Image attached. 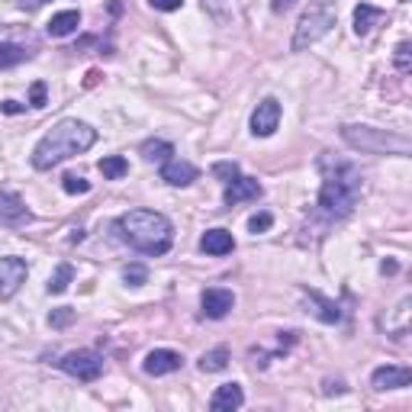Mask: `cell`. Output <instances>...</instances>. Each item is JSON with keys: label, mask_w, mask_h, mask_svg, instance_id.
Returning a JSON list of instances; mask_svg holds the SVG:
<instances>
[{"label": "cell", "mask_w": 412, "mask_h": 412, "mask_svg": "<svg viewBox=\"0 0 412 412\" xmlns=\"http://www.w3.org/2000/svg\"><path fill=\"white\" fill-rule=\"evenodd\" d=\"M116 232L129 248L142 251L149 258L168 255L171 245H174V226L168 216L155 210H129L116 219Z\"/></svg>", "instance_id": "6da1fadb"}, {"label": "cell", "mask_w": 412, "mask_h": 412, "mask_svg": "<svg viewBox=\"0 0 412 412\" xmlns=\"http://www.w3.org/2000/svg\"><path fill=\"white\" fill-rule=\"evenodd\" d=\"M94 142H97L94 126H88V122H81V120H61L58 126H52L39 142H36L33 168L48 171V168H55V164L68 162V158L88 152Z\"/></svg>", "instance_id": "7a4b0ae2"}, {"label": "cell", "mask_w": 412, "mask_h": 412, "mask_svg": "<svg viewBox=\"0 0 412 412\" xmlns=\"http://www.w3.org/2000/svg\"><path fill=\"white\" fill-rule=\"evenodd\" d=\"M361 196V174L348 162L322 158V190H319V210L329 219H342L354 210Z\"/></svg>", "instance_id": "3957f363"}, {"label": "cell", "mask_w": 412, "mask_h": 412, "mask_svg": "<svg viewBox=\"0 0 412 412\" xmlns=\"http://www.w3.org/2000/svg\"><path fill=\"white\" fill-rule=\"evenodd\" d=\"M342 139L367 155H409L412 152V142L406 135L386 132L377 126H342Z\"/></svg>", "instance_id": "277c9868"}, {"label": "cell", "mask_w": 412, "mask_h": 412, "mask_svg": "<svg viewBox=\"0 0 412 412\" xmlns=\"http://www.w3.org/2000/svg\"><path fill=\"white\" fill-rule=\"evenodd\" d=\"M335 20H338V14H335V7H332L329 0H316L297 23V33H293V52H303V48H310L312 42H319L332 26H335Z\"/></svg>", "instance_id": "5b68a950"}, {"label": "cell", "mask_w": 412, "mask_h": 412, "mask_svg": "<svg viewBox=\"0 0 412 412\" xmlns=\"http://www.w3.org/2000/svg\"><path fill=\"white\" fill-rule=\"evenodd\" d=\"M61 371L68 377L81 380V384H94L103 374V358L97 352H90V348H81V352H71L61 358Z\"/></svg>", "instance_id": "8992f818"}, {"label": "cell", "mask_w": 412, "mask_h": 412, "mask_svg": "<svg viewBox=\"0 0 412 412\" xmlns=\"http://www.w3.org/2000/svg\"><path fill=\"white\" fill-rule=\"evenodd\" d=\"M26 261L23 258H0V300H10L20 293V287L26 284Z\"/></svg>", "instance_id": "52a82bcc"}, {"label": "cell", "mask_w": 412, "mask_h": 412, "mask_svg": "<svg viewBox=\"0 0 412 412\" xmlns=\"http://www.w3.org/2000/svg\"><path fill=\"white\" fill-rule=\"evenodd\" d=\"M278 126H280V103L274 97H264L255 107V113H251V132L268 139V135L278 132Z\"/></svg>", "instance_id": "ba28073f"}, {"label": "cell", "mask_w": 412, "mask_h": 412, "mask_svg": "<svg viewBox=\"0 0 412 412\" xmlns=\"http://www.w3.org/2000/svg\"><path fill=\"white\" fill-rule=\"evenodd\" d=\"M181 364H184L181 352H171V348H155V352L145 354L142 371L149 374V377H164V374L181 371Z\"/></svg>", "instance_id": "9c48e42d"}, {"label": "cell", "mask_w": 412, "mask_h": 412, "mask_svg": "<svg viewBox=\"0 0 412 412\" xmlns=\"http://www.w3.org/2000/svg\"><path fill=\"white\" fill-rule=\"evenodd\" d=\"M371 384H374V390H403V386H409L412 384V371L409 367H393V364H386V367H377V371L371 374Z\"/></svg>", "instance_id": "30bf717a"}, {"label": "cell", "mask_w": 412, "mask_h": 412, "mask_svg": "<svg viewBox=\"0 0 412 412\" xmlns=\"http://www.w3.org/2000/svg\"><path fill=\"white\" fill-rule=\"evenodd\" d=\"M261 194H264V187L255 181V177H242V174H238L232 184H226L223 200H226V206H236V203L258 200V196H261Z\"/></svg>", "instance_id": "8fae6325"}, {"label": "cell", "mask_w": 412, "mask_h": 412, "mask_svg": "<svg viewBox=\"0 0 412 412\" xmlns=\"http://www.w3.org/2000/svg\"><path fill=\"white\" fill-rule=\"evenodd\" d=\"M232 306H236V297H232V290H223V287H210V290L203 293V316L223 319V316H229Z\"/></svg>", "instance_id": "7c38bea8"}, {"label": "cell", "mask_w": 412, "mask_h": 412, "mask_svg": "<svg viewBox=\"0 0 412 412\" xmlns=\"http://www.w3.org/2000/svg\"><path fill=\"white\" fill-rule=\"evenodd\" d=\"M196 174H200V171L190 162H181V158H168V162L162 164V181H168L171 187H187V184L196 181Z\"/></svg>", "instance_id": "4fadbf2b"}, {"label": "cell", "mask_w": 412, "mask_h": 412, "mask_svg": "<svg viewBox=\"0 0 412 412\" xmlns=\"http://www.w3.org/2000/svg\"><path fill=\"white\" fill-rule=\"evenodd\" d=\"M242 403H245L242 386H238V384H223L216 393H213L210 409L213 412H236V409H242Z\"/></svg>", "instance_id": "5bb4252c"}, {"label": "cell", "mask_w": 412, "mask_h": 412, "mask_svg": "<svg viewBox=\"0 0 412 412\" xmlns=\"http://www.w3.org/2000/svg\"><path fill=\"white\" fill-rule=\"evenodd\" d=\"M200 248L206 251V255L223 258L236 248V238H232V232H226V229H206L203 238H200Z\"/></svg>", "instance_id": "9a60e30c"}, {"label": "cell", "mask_w": 412, "mask_h": 412, "mask_svg": "<svg viewBox=\"0 0 412 412\" xmlns=\"http://www.w3.org/2000/svg\"><path fill=\"white\" fill-rule=\"evenodd\" d=\"M81 26V14L78 10H61V14H55L52 20H48V36H55V39H61V36H71L75 29Z\"/></svg>", "instance_id": "2e32d148"}, {"label": "cell", "mask_w": 412, "mask_h": 412, "mask_svg": "<svg viewBox=\"0 0 412 412\" xmlns=\"http://www.w3.org/2000/svg\"><path fill=\"white\" fill-rule=\"evenodd\" d=\"M380 20H384V10L371 7V4H358L354 7V33L358 36H367Z\"/></svg>", "instance_id": "e0dca14e"}, {"label": "cell", "mask_w": 412, "mask_h": 412, "mask_svg": "<svg viewBox=\"0 0 412 412\" xmlns=\"http://www.w3.org/2000/svg\"><path fill=\"white\" fill-rule=\"evenodd\" d=\"M229 367V348H213V352H203L200 358V371L203 374H219Z\"/></svg>", "instance_id": "ac0fdd59"}, {"label": "cell", "mask_w": 412, "mask_h": 412, "mask_svg": "<svg viewBox=\"0 0 412 412\" xmlns=\"http://www.w3.org/2000/svg\"><path fill=\"white\" fill-rule=\"evenodd\" d=\"M174 155V145L164 142V139H149V142H142V158L145 162H168V158Z\"/></svg>", "instance_id": "d6986e66"}, {"label": "cell", "mask_w": 412, "mask_h": 412, "mask_svg": "<svg viewBox=\"0 0 412 412\" xmlns=\"http://www.w3.org/2000/svg\"><path fill=\"white\" fill-rule=\"evenodd\" d=\"M100 174L107 177V181H120V177L129 174V162L122 155H107L100 162Z\"/></svg>", "instance_id": "ffe728a7"}, {"label": "cell", "mask_w": 412, "mask_h": 412, "mask_svg": "<svg viewBox=\"0 0 412 412\" xmlns=\"http://www.w3.org/2000/svg\"><path fill=\"white\" fill-rule=\"evenodd\" d=\"M29 58V52L23 46H14V42H0V71L4 68H14V65H20V61H26Z\"/></svg>", "instance_id": "44dd1931"}, {"label": "cell", "mask_w": 412, "mask_h": 412, "mask_svg": "<svg viewBox=\"0 0 412 412\" xmlns=\"http://www.w3.org/2000/svg\"><path fill=\"white\" fill-rule=\"evenodd\" d=\"M310 306H316V316L322 319V322H338V319H342V312H338V306L332 303V300H322L319 297V293H310Z\"/></svg>", "instance_id": "7402d4cb"}, {"label": "cell", "mask_w": 412, "mask_h": 412, "mask_svg": "<svg viewBox=\"0 0 412 412\" xmlns=\"http://www.w3.org/2000/svg\"><path fill=\"white\" fill-rule=\"evenodd\" d=\"M71 280H75V268H71V264H58L55 274L48 278V293H65Z\"/></svg>", "instance_id": "603a6c76"}, {"label": "cell", "mask_w": 412, "mask_h": 412, "mask_svg": "<svg viewBox=\"0 0 412 412\" xmlns=\"http://www.w3.org/2000/svg\"><path fill=\"white\" fill-rule=\"evenodd\" d=\"M71 322H75V310H71V306H61V310L48 312V325H52V329H68Z\"/></svg>", "instance_id": "cb8c5ba5"}, {"label": "cell", "mask_w": 412, "mask_h": 412, "mask_svg": "<svg viewBox=\"0 0 412 412\" xmlns=\"http://www.w3.org/2000/svg\"><path fill=\"white\" fill-rule=\"evenodd\" d=\"M122 280H126L129 287H142L145 280H149V270H145L142 264H129V268L122 270Z\"/></svg>", "instance_id": "d4e9b609"}, {"label": "cell", "mask_w": 412, "mask_h": 412, "mask_svg": "<svg viewBox=\"0 0 412 412\" xmlns=\"http://www.w3.org/2000/svg\"><path fill=\"white\" fill-rule=\"evenodd\" d=\"M396 71L399 75H409L412 71V46L409 42H399L396 46Z\"/></svg>", "instance_id": "484cf974"}, {"label": "cell", "mask_w": 412, "mask_h": 412, "mask_svg": "<svg viewBox=\"0 0 412 412\" xmlns=\"http://www.w3.org/2000/svg\"><path fill=\"white\" fill-rule=\"evenodd\" d=\"M270 226H274V216H270V213H255V216L248 219V232H255V236L268 232Z\"/></svg>", "instance_id": "4316f807"}, {"label": "cell", "mask_w": 412, "mask_h": 412, "mask_svg": "<svg viewBox=\"0 0 412 412\" xmlns=\"http://www.w3.org/2000/svg\"><path fill=\"white\" fill-rule=\"evenodd\" d=\"M61 187H65V194H88L90 181H84V177H78V174H68L65 181H61Z\"/></svg>", "instance_id": "83f0119b"}, {"label": "cell", "mask_w": 412, "mask_h": 412, "mask_svg": "<svg viewBox=\"0 0 412 412\" xmlns=\"http://www.w3.org/2000/svg\"><path fill=\"white\" fill-rule=\"evenodd\" d=\"M213 174L223 177V184H232L238 177V164L236 162H219V164H213Z\"/></svg>", "instance_id": "f1b7e54d"}, {"label": "cell", "mask_w": 412, "mask_h": 412, "mask_svg": "<svg viewBox=\"0 0 412 412\" xmlns=\"http://www.w3.org/2000/svg\"><path fill=\"white\" fill-rule=\"evenodd\" d=\"M29 107H36V110L46 107V84L42 81H36L33 88H29Z\"/></svg>", "instance_id": "f546056e"}, {"label": "cell", "mask_w": 412, "mask_h": 412, "mask_svg": "<svg viewBox=\"0 0 412 412\" xmlns=\"http://www.w3.org/2000/svg\"><path fill=\"white\" fill-rule=\"evenodd\" d=\"M155 10H162V14H174V10L184 7V0H149Z\"/></svg>", "instance_id": "4dcf8cb0"}, {"label": "cell", "mask_w": 412, "mask_h": 412, "mask_svg": "<svg viewBox=\"0 0 412 412\" xmlns=\"http://www.w3.org/2000/svg\"><path fill=\"white\" fill-rule=\"evenodd\" d=\"M293 4H297V0H270V10H274V14H287Z\"/></svg>", "instance_id": "1f68e13d"}, {"label": "cell", "mask_w": 412, "mask_h": 412, "mask_svg": "<svg viewBox=\"0 0 412 412\" xmlns=\"http://www.w3.org/2000/svg\"><path fill=\"white\" fill-rule=\"evenodd\" d=\"M325 393H345V384L342 380H325Z\"/></svg>", "instance_id": "d6a6232c"}, {"label": "cell", "mask_w": 412, "mask_h": 412, "mask_svg": "<svg viewBox=\"0 0 412 412\" xmlns=\"http://www.w3.org/2000/svg\"><path fill=\"white\" fill-rule=\"evenodd\" d=\"M0 110H4V113H10V116H14V113H20V103H16V100H4V103H0Z\"/></svg>", "instance_id": "836d02e7"}, {"label": "cell", "mask_w": 412, "mask_h": 412, "mask_svg": "<svg viewBox=\"0 0 412 412\" xmlns=\"http://www.w3.org/2000/svg\"><path fill=\"white\" fill-rule=\"evenodd\" d=\"M384 274H396V261H384Z\"/></svg>", "instance_id": "e575fe53"}, {"label": "cell", "mask_w": 412, "mask_h": 412, "mask_svg": "<svg viewBox=\"0 0 412 412\" xmlns=\"http://www.w3.org/2000/svg\"><path fill=\"white\" fill-rule=\"evenodd\" d=\"M23 4H29V7H42V4H48V0H23Z\"/></svg>", "instance_id": "d590c367"}]
</instances>
